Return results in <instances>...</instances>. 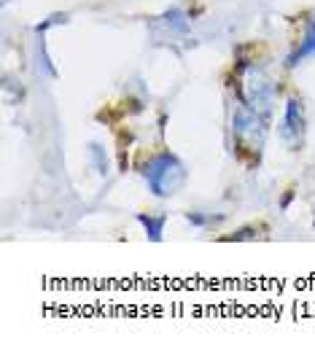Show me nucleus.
Returning <instances> with one entry per match:
<instances>
[{
	"label": "nucleus",
	"instance_id": "obj_1",
	"mask_svg": "<svg viewBox=\"0 0 315 350\" xmlns=\"http://www.w3.org/2000/svg\"><path fill=\"white\" fill-rule=\"evenodd\" d=\"M146 183L156 197H170L183 189L186 183V167L173 154H159L146 165Z\"/></svg>",
	"mask_w": 315,
	"mask_h": 350
},
{
	"label": "nucleus",
	"instance_id": "obj_2",
	"mask_svg": "<svg viewBox=\"0 0 315 350\" xmlns=\"http://www.w3.org/2000/svg\"><path fill=\"white\" fill-rule=\"evenodd\" d=\"M272 94H275V87L264 76V70H259V68H245L243 70V76H240V100H243L245 108L267 113L272 105Z\"/></svg>",
	"mask_w": 315,
	"mask_h": 350
},
{
	"label": "nucleus",
	"instance_id": "obj_3",
	"mask_svg": "<svg viewBox=\"0 0 315 350\" xmlns=\"http://www.w3.org/2000/svg\"><path fill=\"white\" fill-rule=\"evenodd\" d=\"M232 130H234V137H237L240 146L254 148V151L259 154V148H262V143H264V122H262V116H256V111H251V108L243 105V108L234 113Z\"/></svg>",
	"mask_w": 315,
	"mask_h": 350
},
{
	"label": "nucleus",
	"instance_id": "obj_4",
	"mask_svg": "<svg viewBox=\"0 0 315 350\" xmlns=\"http://www.w3.org/2000/svg\"><path fill=\"white\" fill-rule=\"evenodd\" d=\"M302 135H305V116H302V103L297 97H291L286 103V113H283V124H280V137L288 148H299L302 146Z\"/></svg>",
	"mask_w": 315,
	"mask_h": 350
},
{
	"label": "nucleus",
	"instance_id": "obj_5",
	"mask_svg": "<svg viewBox=\"0 0 315 350\" xmlns=\"http://www.w3.org/2000/svg\"><path fill=\"white\" fill-rule=\"evenodd\" d=\"M307 57H315V19L307 22V33H305V41L299 44V49L288 57V65L294 68V65H299L302 59H307Z\"/></svg>",
	"mask_w": 315,
	"mask_h": 350
},
{
	"label": "nucleus",
	"instance_id": "obj_6",
	"mask_svg": "<svg viewBox=\"0 0 315 350\" xmlns=\"http://www.w3.org/2000/svg\"><path fill=\"white\" fill-rule=\"evenodd\" d=\"M137 221L146 226V232H148V237L151 240H162V229H165V224H167V216L162 213V216H137Z\"/></svg>",
	"mask_w": 315,
	"mask_h": 350
},
{
	"label": "nucleus",
	"instance_id": "obj_7",
	"mask_svg": "<svg viewBox=\"0 0 315 350\" xmlns=\"http://www.w3.org/2000/svg\"><path fill=\"white\" fill-rule=\"evenodd\" d=\"M92 159H94V162H97V170H100V173H108V162H105V159H102V148H100V146H97V143H92Z\"/></svg>",
	"mask_w": 315,
	"mask_h": 350
}]
</instances>
